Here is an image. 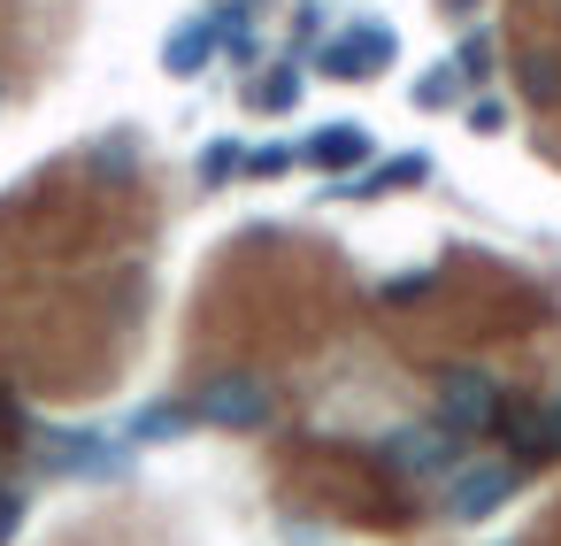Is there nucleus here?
<instances>
[{
    "instance_id": "f257e3e1",
    "label": "nucleus",
    "mask_w": 561,
    "mask_h": 546,
    "mask_svg": "<svg viewBox=\"0 0 561 546\" xmlns=\"http://www.w3.org/2000/svg\"><path fill=\"white\" fill-rule=\"evenodd\" d=\"M185 416H193V423H216V431H262V423L277 416V393H270L254 369H224V377H208V385L185 400Z\"/></svg>"
},
{
    "instance_id": "f03ea898",
    "label": "nucleus",
    "mask_w": 561,
    "mask_h": 546,
    "mask_svg": "<svg viewBox=\"0 0 561 546\" xmlns=\"http://www.w3.org/2000/svg\"><path fill=\"white\" fill-rule=\"evenodd\" d=\"M392 62H400V32L392 24H354L346 39H323V78H339V86H362V78L392 70Z\"/></svg>"
},
{
    "instance_id": "7ed1b4c3",
    "label": "nucleus",
    "mask_w": 561,
    "mask_h": 546,
    "mask_svg": "<svg viewBox=\"0 0 561 546\" xmlns=\"http://www.w3.org/2000/svg\"><path fill=\"white\" fill-rule=\"evenodd\" d=\"M484 431H500L523 462H553L561 454V408H530V400H500L492 408V423Z\"/></svg>"
},
{
    "instance_id": "20e7f679",
    "label": "nucleus",
    "mask_w": 561,
    "mask_h": 546,
    "mask_svg": "<svg viewBox=\"0 0 561 546\" xmlns=\"http://www.w3.org/2000/svg\"><path fill=\"white\" fill-rule=\"evenodd\" d=\"M492 408H500V385H492L484 369H446V377H438V423H446V431L469 439V431L492 423Z\"/></svg>"
},
{
    "instance_id": "39448f33",
    "label": "nucleus",
    "mask_w": 561,
    "mask_h": 546,
    "mask_svg": "<svg viewBox=\"0 0 561 546\" xmlns=\"http://www.w3.org/2000/svg\"><path fill=\"white\" fill-rule=\"evenodd\" d=\"M377 462L385 469H408V477H431V469H461V431H392L377 439Z\"/></svg>"
},
{
    "instance_id": "423d86ee",
    "label": "nucleus",
    "mask_w": 561,
    "mask_h": 546,
    "mask_svg": "<svg viewBox=\"0 0 561 546\" xmlns=\"http://www.w3.org/2000/svg\"><path fill=\"white\" fill-rule=\"evenodd\" d=\"M515 492V469L507 462H484V469H454V485H446V500H454V523H484V515H500V500Z\"/></svg>"
},
{
    "instance_id": "0eeeda50",
    "label": "nucleus",
    "mask_w": 561,
    "mask_h": 546,
    "mask_svg": "<svg viewBox=\"0 0 561 546\" xmlns=\"http://www.w3.org/2000/svg\"><path fill=\"white\" fill-rule=\"evenodd\" d=\"M216 47H224V24H216V16H193V24H178V32L162 39V70H170V78H201V70L216 62Z\"/></svg>"
},
{
    "instance_id": "6e6552de",
    "label": "nucleus",
    "mask_w": 561,
    "mask_h": 546,
    "mask_svg": "<svg viewBox=\"0 0 561 546\" xmlns=\"http://www.w3.org/2000/svg\"><path fill=\"white\" fill-rule=\"evenodd\" d=\"M300 162H316L323 178H354V170L369 162V132H362V124H323V132L300 147Z\"/></svg>"
},
{
    "instance_id": "1a4fd4ad",
    "label": "nucleus",
    "mask_w": 561,
    "mask_h": 546,
    "mask_svg": "<svg viewBox=\"0 0 561 546\" xmlns=\"http://www.w3.org/2000/svg\"><path fill=\"white\" fill-rule=\"evenodd\" d=\"M55 446H47V469H62V477H108L116 469V446L101 439V431H47Z\"/></svg>"
},
{
    "instance_id": "9d476101",
    "label": "nucleus",
    "mask_w": 561,
    "mask_h": 546,
    "mask_svg": "<svg viewBox=\"0 0 561 546\" xmlns=\"http://www.w3.org/2000/svg\"><path fill=\"white\" fill-rule=\"evenodd\" d=\"M423 178H431V155H392V162H377V170L339 178V193H346V201H377V193H400V185H423Z\"/></svg>"
},
{
    "instance_id": "9b49d317",
    "label": "nucleus",
    "mask_w": 561,
    "mask_h": 546,
    "mask_svg": "<svg viewBox=\"0 0 561 546\" xmlns=\"http://www.w3.org/2000/svg\"><path fill=\"white\" fill-rule=\"evenodd\" d=\"M515 93H523L530 109H553V101H561V55H553V47H523V55H515Z\"/></svg>"
},
{
    "instance_id": "f8f14e48",
    "label": "nucleus",
    "mask_w": 561,
    "mask_h": 546,
    "mask_svg": "<svg viewBox=\"0 0 561 546\" xmlns=\"http://www.w3.org/2000/svg\"><path fill=\"white\" fill-rule=\"evenodd\" d=\"M185 423H193V416H185V400H147V408L124 423V439H131V446H162V439H178Z\"/></svg>"
},
{
    "instance_id": "ddd939ff",
    "label": "nucleus",
    "mask_w": 561,
    "mask_h": 546,
    "mask_svg": "<svg viewBox=\"0 0 561 546\" xmlns=\"http://www.w3.org/2000/svg\"><path fill=\"white\" fill-rule=\"evenodd\" d=\"M247 109H262V116L300 109V70H270V78H254V86H247Z\"/></svg>"
},
{
    "instance_id": "4468645a",
    "label": "nucleus",
    "mask_w": 561,
    "mask_h": 546,
    "mask_svg": "<svg viewBox=\"0 0 561 546\" xmlns=\"http://www.w3.org/2000/svg\"><path fill=\"white\" fill-rule=\"evenodd\" d=\"M408 101H415L423 116H438V109H454V101H461V70H446V62H438L431 78H415V93H408Z\"/></svg>"
},
{
    "instance_id": "2eb2a0df",
    "label": "nucleus",
    "mask_w": 561,
    "mask_h": 546,
    "mask_svg": "<svg viewBox=\"0 0 561 546\" xmlns=\"http://www.w3.org/2000/svg\"><path fill=\"white\" fill-rule=\"evenodd\" d=\"M454 70H461V86H469V78H484V70H492V39H484V32H469V39L454 47Z\"/></svg>"
},
{
    "instance_id": "dca6fc26",
    "label": "nucleus",
    "mask_w": 561,
    "mask_h": 546,
    "mask_svg": "<svg viewBox=\"0 0 561 546\" xmlns=\"http://www.w3.org/2000/svg\"><path fill=\"white\" fill-rule=\"evenodd\" d=\"M293 162H300L293 147H254V155H239V170H247V178H285Z\"/></svg>"
},
{
    "instance_id": "f3484780",
    "label": "nucleus",
    "mask_w": 561,
    "mask_h": 546,
    "mask_svg": "<svg viewBox=\"0 0 561 546\" xmlns=\"http://www.w3.org/2000/svg\"><path fill=\"white\" fill-rule=\"evenodd\" d=\"M231 170H239V147H231V139H216V147L201 155V185H231Z\"/></svg>"
},
{
    "instance_id": "a211bd4d",
    "label": "nucleus",
    "mask_w": 561,
    "mask_h": 546,
    "mask_svg": "<svg viewBox=\"0 0 561 546\" xmlns=\"http://www.w3.org/2000/svg\"><path fill=\"white\" fill-rule=\"evenodd\" d=\"M16 531H24V492H16V485H0V546H9Z\"/></svg>"
},
{
    "instance_id": "6ab92c4d",
    "label": "nucleus",
    "mask_w": 561,
    "mask_h": 546,
    "mask_svg": "<svg viewBox=\"0 0 561 546\" xmlns=\"http://www.w3.org/2000/svg\"><path fill=\"white\" fill-rule=\"evenodd\" d=\"M423 293H431V270H415V277H392L377 300H392V308H400V300H423Z\"/></svg>"
},
{
    "instance_id": "aec40b11",
    "label": "nucleus",
    "mask_w": 561,
    "mask_h": 546,
    "mask_svg": "<svg viewBox=\"0 0 561 546\" xmlns=\"http://www.w3.org/2000/svg\"><path fill=\"white\" fill-rule=\"evenodd\" d=\"M500 124H507V109H500V101H477V109H469V132H477V139H492Z\"/></svg>"
},
{
    "instance_id": "412c9836",
    "label": "nucleus",
    "mask_w": 561,
    "mask_h": 546,
    "mask_svg": "<svg viewBox=\"0 0 561 546\" xmlns=\"http://www.w3.org/2000/svg\"><path fill=\"white\" fill-rule=\"evenodd\" d=\"M293 39H300V47H316V39H323V9H300V24H293Z\"/></svg>"
},
{
    "instance_id": "4be33fe9",
    "label": "nucleus",
    "mask_w": 561,
    "mask_h": 546,
    "mask_svg": "<svg viewBox=\"0 0 561 546\" xmlns=\"http://www.w3.org/2000/svg\"><path fill=\"white\" fill-rule=\"evenodd\" d=\"M446 9H477V0H446Z\"/></svg>"
}]
</instances>
